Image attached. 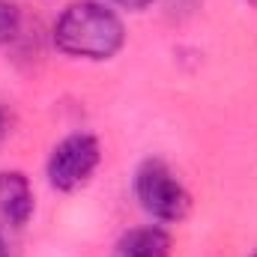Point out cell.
Here are the masks:
<instances>
[{"mask_svg": "<svg viewBox=\"0 0 257 257\" xmlns=\"http://www.w3.org/2000/svg\"><path fill=\"white\" fill-rule=\"evenodd\" d=\"M114 3H120V6H126V9H144V6H150L153 0H114Z\"/></svg>", "mask_w": 257, "mask_h": 257, "instance_id": "cell-8", "label": "cell"}, {"mask_svg": "<svg viewBox=\"0 0 257 257\" xmlns=\"http://www.w3.org/2000/svg\"><path fill=\"white\" fill-rule=\"evenodd\" d=\"M254 257H257V254H254Z\"/></svg>", "mask_w": 257, "mask_h": 257, "instance_id": "cell-10", "label": "cell"}, {"mask_svg": "<svg viewBox=\"0 0 257 257\" xmlns=\"http://www.w3.org/2000/svg\"><path fill=\"white\" fill-rule=\"evenodd\" d=\"M18 27H21V12H18V6L9 3V0H0V45H6L9 39H15Z\"/></svg>", "mask_w": 257, "mask_h": 257, "instance_id": "cell-6", "label": "cell"}, {"mask_svg": "<svg viewBox=\"0 0 257 257\" xmlns=\"http://www.w3.org/2000/svg\"><path fill=\"white\" fill-rule=\"evenodd\" d=\"M54 42L63 54L84 60H108L126 42V27L114 9L96 0H75L69 3L57 24Z\"/></svg>", "mask_w": 257, "mask_h": 257, "instance_id": "cell-1", "label": "cell"}, {"mask_svg": "<svg viewBox=\"0 0 257 257\" xmlns=\"http://www.w3.org/2000/svg\"><path fill=\"white\" fill-rule=\"evenodd\" d=\"M33 215V189L21 171H0V221L24 227Z\"/></svg>", "mask_w": 257, "mask_h": 257, "instance_id": "cell-4", "label": "cell"}, {"mask_svg": "<svg viewBox=\"0 0 257 257\" xmlns=\"http://www.w3.org/2000/svg\"><path fill=\"white\" fill-rule=\"evenodd\" d=\"M0 257H9V248H6V239H3V233H0Z\"/></svg>", "mask_w": 257, "mask_h": 257, "instance_id": "cell-9", "label": "cell"}, {"mask_svg": "<svg viewBox=\"0 0 257 257\" xmlns=\"http://www.w3.org/2000/svg\"><path fill=\"white\" fill-rule=\"evenodd\" d=\"M9 135V114H6V108L0 105V141Z\"/></svg>", "mask_w": 257, "mask_h": 257, "instance_id": "cell-7", "label": "cell"}, {"mask_svg": "<svg viewBox=\"0 0 257 257\" xmlns=\"http://www.w3.org/2000/svg\"><path fill=\"white\" fill-rule=\"evenodd\" d=\"M99 162H102V147L93 135L87 132L69 135L54 147L48 159V183L57 192H75L93 177Z\"/></svg>", "mask_w": 257, "mask_h": 257, "instance_id": "cell-3", "label": "cell"}, {"mask_svg": "<svg viewBox=\"0 0 257 257\" xmlns=\"http://www.w3.org/2000/svg\"><path fill=\"white\" fill-rule=\"evenodd\" d=\"M114 257H171V236L162 227H135L120 236Z\"/></svg>", "mask_w": 257, "mask_h": 257, "instance_id": "cell-5", "label": "cell"}, {"mask_svg": "<svg viewBox=\"0 0 257 257\" xmlns=\"http://www.w3.org/2000/svg\"><path fill=\"white\" fill-rule=\"evenodd\" d=\"M135 194H138L141 206L159 221H180V218H186V212L192 206L186 186L177 180V174L162 159L141 162V168L135 174Z\"/></svg>", "mask_w": 257, "mask_h": 257, "instance_id": "cell-2", "label": "cell"}]
</instances>
